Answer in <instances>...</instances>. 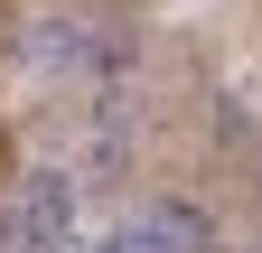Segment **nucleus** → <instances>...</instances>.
I'll return each instance as SVG.
<instances>
[{
	"label": "nucleus",
	"mask_w": 262,
	"mask_h": 253,
	"mask_svg": "<svg viewBox=\"0 0 262 253\" xmlns=\"http://www.w3.org/2000/svg\"><path fill=\"white\" fill-rule=\"evenodd\" d=\"M19 216H28V235H38V253H66V235H75V178L66 169H38L19 187Z\"/></svg>",
	"instance_id": "obj_1"
},
{
	"label": "nucleus",
	"mask_w": 262,
	"mask_h": 253,
	"mask_svg": "<svg viewBox=\"0 0 262 253\" xmlns=\"http://www.w3.org/2000/svg\"><path fill=\"white\" fill-rule=\"evenodd\" d=\"M103 244H113V253H187L159 216H141V225H122V235H103Z\"/></svg>",
	"instance_id": "obj_2"
},
{
	"label": "nucleus",
	"mask_w": 262,
	"mask_h": 253,
	"mask_svg": "<svg viewBox=\"0 0 262 253\" xmlns=\"http://www.w3.org/2000/svg\"><path fill=\"white\" fill-rule=\"evenodd\" d=\"M159 225H169L187 253H206V206H187V197H169V206H159Z\"/></svg>",
	"instance_id": "obj_3"
},
{
	"label": "nucleus",
	"mask_w": 262,
	"mask_h": 253,
	"mask_svg": "<svg viewBox=\"0 0 262 253\" xmlns=\"http://www.w3.org/2000/svg\"><path fill=\"white\" fill-rule=\"evenodd\" d=\"M0 253H38V235H28V216H19V206L0 216Z\"/></svg>",
	"instance_id": "obj_4"
},
{
	"label": "nucleus",
	"mask_w": 262,
	"mask_h": 253,
	"mask_svg": "<svg viewBox=\"0 0 262 253\" xmlns=\"http://www.w3.org/2000/svg\"><path fill=\"white\" fill-rule=\"evenodd\" d=\"M66 253H113V244H66Z\"/></svg>",
	"instance_id": "obj_5"
}]
</instances>
